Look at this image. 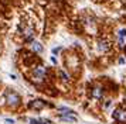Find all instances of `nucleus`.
<instances>
[{"label":"nucleus","mask_w":126,"mask_h":124,"mask_svg":"<svg viewBox=\"0 0 126 124\" xmlns=\"http://www.w3.org/2000/svg\"><path fill=\"white\" fill-rule=\"evenodd\" d=\"M58 73H60V76H61L63 80H68V76H67V73L64 72V71H58Z\"/></svg>","instance_id":"11"},{"label":"nucleus","mask_w":126,"mask_h":124,"mask_svg":"<svg viewBox=\"0 0 126 124\" xmlns=\"http://www.w3.org/2000/svg\"><path fill=\"white\" fill-rule=\"evenodd\" d=\"M60 51H61V47H58V48H54V50H52V54H58Z\"/></svg>","instance_id":"12"},{"label":"nucleus","mask_w":126,"mask_h":124,"mask_svg":"<svg viewBox=\"0 0 126 124\" xmlns=\"http://www.w3.org/2000/svg\"><path fill=\"white\" fill-rule=\"evenodd\" d=\"M50 120L46 118H30V124H48Z\"/></svg>","instance_id":"8"},{"label":"nucleus","mask_w":126,"mask_h":124,"mask_svg":"<svg viewBox=\"0 0 126 124\" xmlns=\"http://www.w3.org/2000/svg\"><path fill=\"white\" fill-rule=\"evenodd\" d=\"M43 50H44V48H43V44H41V42H38V41H33V42H31V51H33V52L41 54Z\"/></svg>","instance_id":"6"},{"label":"nucleus","mask_w":126,"mask_h":124,"mask_svg":"<svg viewBox=\"0 0 126 124\" xmlns=\"http://www.w3.org/2000/svg\"><path fill=\"white\" fill-rule=\"evenodd\" d=\"M58 110H60L61 114H75L74 110H71V109H68V107H58Z\"/></svg>","instance_id":"10"},{"label":"nucleus","mask_w":126,"mask_h":124,"mask_svg":"<svg viewBox=\"0 0 126 124\" xmlns=\"http://www.w3.org/2000/svg\"><path fill=\"white\" fill-rule=\"evenodd\" d=\"M112 117H113V120L116 123L126 124V109H123V107L115 109V112L112 113Z\"/></svg>","instance_id":"3"},{"label":"nucleus","mask_w":126,"mask_h":124,"mask_svg":"<svg viewBox=\"0 0 126 124\" xmlns=\"http://www.w3.org/2000/svg\"><path fill=\"white\" fill-rule=\"evenodd\" d=\"M51 62H52V63H54V65H57V59H55L54 56H52V58H51Z\"/></svg>","instance_id":"13"},{"label":"nucleus","mask_w":126,"mask_h":124,"mask_svg":"<svg viewBox=\"0 0 126 124\" xmlns=\"http://www.w3.org/2000/svg\"><path fill=\"white\" fill-rule=\"evenodd\" d=\"M46 104H47V103L44 100H41V99H35V100L30 101L29 107H30V109H33V110H41L43 107H46Z\"/></svg>","instance_id":"5"},{"label":"nucleus","mask_w":126,"mask_h":124,"mask_svg":"<svg viewBox=\"0 0 126 124\" xmlns=\"http://www.w3.org/2000/svg\"><path fill=\"white\" fill-rule=\"evenodd\" d=\"M6 123H9V124H13L14 121H13V120H10V118H6Z\"/></svg>","instance_id":"14"},{"label":"nucleus","mask_w":126,"mask_h":124,"mask_svg":"<svg viewBox=\"0 0 126 124\" xmlns=\"http://www.w3.org/2000/svg\"><path fill=\"white\" fill-rule=\"evenodd\" d=\"M103 93H105V90H103L102 86H99V85H96V86H94L91 89V97L92 99H96V100H101L103 97Z\"/></svg>","instance_id":"4"},{"label":"nucleus","mask_w":126,"mask_h":124,"mask_svg":"<svg viewBox=\"0 0 126 124\" xmlns=\"http://www.w3.org/2000/svg\"><path fill=\"white\" fill-rule=\"evenodd\" d=\"M4 100H6V104L9 107L16 109V107L20 106L21 97H20V95H18L17 92H14V90H7L6 93H4Z\"/></svg>","instance_id":"1"},{"label":"nucleus","mask_w":126,"mask_h":124,"mask_svg":"<svg viewBox=\"0 0 126 124\" xmlns=\"http://www.w3.org/2000/svg\"><path fill=\"white\" fill-rule=\"evenodd\" d=\"M123 51H125V55H126V45H125V48H123Z\"/></svg>","instance_id":"15"},{"label":"nucleus","mask_w":126,"mask_h":124,"mask_svg":"<svg viewBox=\"0 0 126 124\" xmlns=\"http://www.w3.org/2000/svg\"><path fill=\"white\" fill-rule=\"evenodd\" d=\"M98 47H99V50L101 51H108L109 50V42L108 41H99V44H98Z\"/></svg>","instance_id":"9"},{"label":"nucleus","mask_w":126,"mask_h":124,"mask_svg":"<svg viewBox=\"0 0 126 124\" xmlns=\"http://www.w3.org/2000/svg\"><path fill=\"white\" fill-rule=\"evenodd\" d=\"M61 120L63 121H77V116L75 114H61Z\"/></svg>","instance_id":"7"},{"label":"nucleus","mask_w":126,"mask_h":124,"mask_svg":"<svg viewBox=\"0 0 126 124\" xmlns=\"http://www.w3.org/2000/svg\"><path fill=\"white\" fill-rule=\"evenodd\" d=\"M46 76H47V68H44L43 65H38L35 68L33 73H31V79L34 83H41L46 80Z\"/></svg>","instance_id":"2"}]
</instances>
